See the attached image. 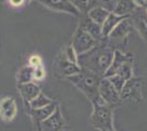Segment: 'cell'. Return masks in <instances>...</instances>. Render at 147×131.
<instances>
[{"mask_svg": "<svg viewBox=\"0 0 147 131\" xmlns=\"http://www.w3.org/2000/svg\"><path fill=\"white\" fill-rule=\"evenodd\" d=\"M114 57V49L107 44L105 39L100 41L94 47L85 54L78 55L77 63L80 68L90 71L94 74L104 78L107 70L112 63Z\"/></svg>", "mask_w": 147, "mask_h": 131, "instance_id": "cell-1", "label": "cell"}, {"mask_svg": "<svg viewBox=\"0 0 147 131\" xmlns=\"http://www.w3.org/2000/svg\"><path fill=\"white\" fill-rule=\"evenodd\" d=\"M67 79L75 86L78 87L91 103L101 98L99 95V85L102 76H99L90 71L81 69V72L68 76Z\"/></svg>", "mask_w": 147, "mask_h": 131, "instance_id": "cell-2", "label": "cell"}, {"mask_svg": "<svg viewBox=\"0 0 147 131\" xmlns=\"http://www.w3.org/2000/svg\"><path fill=\"white\" fill-rule=\"evenodd\" d=\"M93 112L90 118L91 125L100 131L113 129L112 125V107H110L102 98L92 103Z\"/></svg>", "mask_w": 147, "mask_h": 131, "instance_id": "cell-3", "label": "cell"}, {"mask_svg": "<svg viewBox=\"0 0 147 131\" xmlns=\"http://www.w3.org/2000/svg\"><path fill=\"white\" fill-rule=\"evenodd\" d=\"M132 29H133V25L129 18L122 20L114 27V30L109 34V36L105 38V42L114 50L120 49L125 45L127 35L129 34V32L132 31Z\"/></svg>", "mask_w": 147, "mask_h": 131, "instance_id": "cell-4", "label": "cell"}, {"mask_svg": "<svg viewBox=\"0 0 147 131\" xmlns=\"http://www.w3.org/2000/svg\"><path fill=\"white\" fill-rule=\"evenodd\" d=\"M97 43L98 41H96L89 33H87L86 31H84L81 27L78 26V29L74 34L70 45L73 46L77 55H81V54L87 53L88 50H90L92 47H94Z\"/></svg>", "mask_w": 147, "mask_h": 131, "instance_id": "cell-5", "label": "cell"}, {"mask_svg": "<svg viewBox=\"0 0 147 131\" xmlns=\"http://www.w3.org/2000/svg\"><path fill=\"white\" fill-rule=\"evenodd\" d=\"M99 95L110 107L117 106L122 103L120 93L115 90V87L112 85V83L107 78H102L100 81Z\"/></svg>", "mask_w": 147, "mask_h": 131, "instance_id": "cell-6", "label": "cell"}, {"mask_svg": "<svg viewBox=\"0 0 147 131\" xmlns=\"http://www.w3.org/2000/svg\"><path fill=\"white\" fill-rule=\"evenodd\" d=\"M142 80L141 79H135L131 78L124 84L122 91L120 93L121 100H135V102H141L142 93H141Z\"/></svg>", "mask_w": 147, "mask_h": 131, "instance_id": "cell-7", "label": "cell"}, {"mask_svg": "<svg viewBox=\"0 0 147 131\" xmlns=\"http://www.w3.org/2000/svg\"><path fill=\"white\" fill-rule=\"evenodd\" d=\"M37 1L46 8H49L54 11L71 14L77 18H80V15H81V13L74 6L73 1H70V0H37Z\"/></svg>", "mask_w": 147, "mask_h": 131, "instance_id": "cell-8", "label": "cell"}, {"mask_svg": "<svg viewBox=\"0 0 147 131\" xmlns=\"http://www.w3.org/2000/svg\"><path fill=\"white\" fill-rule=\"evenodd\" d=\"M55 70L56 73L64 78H68L74 74H77L81 72V68L77 63H73L63 54L61 56L57 58L55 63Z\"/></svg>", "mask_w": 147, "mask_h": 131, "instance_id": "cell-9", "label": "cell"}, {"mask_svg": "<svg viewBox=\"0 0 147 131\" xmlns=\"http://www.w3.org/2000/svg\"><path fill=\"white\" fill-rule=\"evenodd\" d=\"M131 23L135 27L141 36L147 42V10L146 8L137 7L129 17Z\"/></svg>", "mask_w": 147, "mask_h": 131, "instance_id": "cell-10", "label": "cell"}, {"mask_svg": "<svg viewBox=\"0 0 147 131\" xmlns=\"http://www.w3.org/2000/svg\"><path fill=\"white\" fill-rule=\"evenodd\" d=\"M79 27H81L84 31L89 33L92 37L96 41H103L104 38L102 36V29L101 25L96 23L94 21H92L87 14H81L80 15V22H79Z\"/></svg>", "mask_w": 147, "mask_h": 131, "instance_id": "cell-11", "label": "cell"}, {"mask_svg": "<svg viewBox=\"0 0 147 131\" xmlns=\"http://www.w3.org/2000/svg\"><path fill=\"white\" fill-rule=\"evenodd\" d=\"M17 104L13 97H5L0 100V117L3 121H12L17 116Z\"/></svg>", "mask_w": 147, "mask_h": 131, "instance_id": "cell-12", "label": "cell"}, {"mask_svg": "<svg viewBox=\"0 0 147 131\" xmlns=\"http://www.w3.org/2000/svg\"><path fill=\"white\" fill-rule=\"evenodd\" d=\"M63 125H64V120L58 107L49 118L38 124L41 131H59Z\"/></svg>", "mask_w": 147, "mask_h": 131, "instance_id": "cell-13", "label": "cell"}, {"mask_svg": "<svg viewBox=\"0 0 147 131\" xmlns=\"http://www.w3.org/2000/svg\"><path fill=\"white\" fill-rule=\"evenodd\" d=\"M18 87L19 91H20V94L23 97V100L25 102H28L29 104H30L31 100H33L38 94L41 93L40 87L37 86L35 83H32V82L24 83V84H19Z\"/></svg>", "mask_w": 147, "mask_h": 131, "instance_id": "cell-14", "label": "cell"}, {"mask_svg": "<svg viewBox=\"0 0 147 131\" xmlns=\"http://www.w3.org/2000/svg\"><path fill=\"white\" fill-rule=\"evenodd\" d=\"M124 19H126V17L117 15L115 13L110 12V14L108 15V18L105 19V21H104L103 23H102V25H101V29H102V36H103L104 39L109 36V34L114 30V27Z\"/></svg>", "mask_w": 147, "mask_h": 131, "instance_id": "cell-15", "label": "cell"}, {"mask_svg": "<svg viewBox=\"0 0 147 131\" xmlns=\"http://www.w3.org/2000/svg\"><path fill=\"white\" fill-rule=\"evenodd\" d=\"M57 107H58L57 106V103H52V104H49V105L43 107V108L31 109L30 114H31V116L33 117V119L35 120V122L40 124V122H42L43 120L49 118V116L55 112V109Z\"/></svg>", "mask_w": 147, "mask_h": 131, "instance_id": "cell-16", "label": "cell"}, {"mask_svg": "<svg viewBox=\"0 0 147 131\" xmlns=\"http://www.w3.org/2000/svg\"><path fill=\"white\" fill-rule=\"evenodd\" d=\"M136 8H137V6L135 5L133 0H119L114 10L112 12L117 14V15L129 18Z\"/></svg>", "mask_w": 147, "mask_h": 131, "instance_id": "cell-17", "label": "cell"}, {"mask_svg": "<svg viewBox=\"0 0 147 131\" xmlns=\"http://www.w3.org/2000/svg\"><path fill=\"white\" fill-rule=\"evenodd\" d=\"M109 14H110V11H109V10H107L103 7L98 6V7H96V8H93L92 10H90L87 15H88L92 21H94L96 23L102 25V23L105 21V19L108 18Z\"/></svg>", "mask_w": 147, "mask_h": 131, "instance_id": "cell-18", "label": "cell"}, {"mask_svg": "<svg viewBox=\"0 0 147 131\" xmlns=\"http://www.w3.org/2000/svg\"><path fill=\"white\" fill-rule=\"evenodd\" d=\"M73 3L81 14H88L93 8L100 6L99 0H74Z\"/></svg>", "mask_w": 147, "mask_h": 131, "instance_id": "cell-19", "label": "cell"}, {"mask_svg": "<svg viewBox=\"0 0 147 131\" xmlns=\"http://www.w3.org/2000/svg\"><path fill=\"white\" fill-rule=\"evenodd\" d=\"M33 72H34V67H31L30 65L23 67L22 69H20V71L18 72L17 75V81L19 84H24V83H29L32 82L33 80Z\"/></svg>", "mask_w": 147, "mask_h": 131, "instance_id": "cell-20", "label": "cell"}, {"mask_svg": "<svg viewBox=\"0 0 147 131\" xmlns=\"http://www.w3.org/2000/svg\"><path fill=\"white\" fill-rule=\"evenodd\" d=\"M52 103L53 102L49 100L47 96H45L44 94L40 93L34 100H31L29 105H30L31 109H38V108H43V107L47 106V105L52 104Z\"/></svg>", "mask_w": 147, "mask_h": 131, "instance_id": "cell-21", "label": "cell"}, {"mask_svg": "<svg viewBox=\"0 0 147 131\" xmlns=\"http://www.w3.org/2000/svg\"><path fill=\"white\" fill-rule=\"evenodd\" d=\"M107 79L112 83V85L115 87V90H117V92H119V93H121V91H122L124 84L126 83V80H125V79H123L122 76H120V75H117V74L108 76Z\"/></svg>", "mask_w": 147, "mask_h": 131, "instance_id": "cell-22", "label": "cell"}, {"mask_svg": "<svg viewBox=\"0 0 147 131\" xmlns=\"http://www.w3.org/2000/svg\"><path fill=\"white\" fill-rule=\"evenodd\" d=\"M45 78V70H44L43 66H37L34 67V72H33V80L36 81H41Z\"/></svg>", "mask_w": 147, "mask_h": 131, "instance_id": "cell-23", "label": "cell"}, {"mask_svg": "<svg viewBox=\"0 0 147 131\" xmlns=\"http://www.w3.org/2000/svg\"><path fill=\"white\" fill-rule=\"evenodd\" d=\"M100 1V6L105 8L107 10H109L110 12H112L114 10V8L117 6L119 0H99Z\"/></svg>", "mask_w": 147, "mask_h": 131, "instance_id": "cell-24", "label": "cell"}, {"mask_svg": "<svg viewBox=\"0 0 147 131\" xmlns=\"http://www.w3.org/2000/svg\"><path fill=\"white\" fill-rule=\"evenodd\" d=\"M65 56L67 57L70 61H73V63H77V57H78V55L76 54V51H75V49H74L73 46H71L70 44L68 45L66 50H65Z\"/></svg>", "mask_w": 147, "mask_h": 131, "instance_id": "cell-25", "label": "cell"}, {"mask_svg": "<svg viewBox=\"0 0 147 131\" xmlns=\"http://www.w3.org/2000/svg\"><path fill=\"white\" fill-rule=\"evenodd\" d=\"M29 65L31 67H37V66H41L42 65V59L41 57L37 56V55H33L30 57L29 59Z\"/></svg>", "mask_w": 147, "mask_h": 131, "instance_id": "cell-26", "label": "cell"}, {"mask_svg": "<svg viewBox=\"0 0 147 131\" xmlns=\"http://www.w3.org/2000/svg\"><path fill=\"white\" fill-rule=\"evenodd\" d=\"M8 3L12 7H21L23 5H26L30 0H7Z\"/></svg>", "mask_w": 147, "mask_h": 131, "instance_id": "cell-27", "label": "cell"}, {"mask_svg": "<svg viewBox=\"0 0 147 131\" xmlns=\"http://www.w3.org/2000/svg\"><path fill=\"white\" fill-rule=\"evenodd\" d=\"M134 3L137 7H143V8H146V2L145 0H133Z\"/></svg>", "mask_w": 147, "mask_h": 131, "instance_id": "cell-28", "label": "cell"}, {"mask_svg": "<svg viewBox=\"0 0 147 131\" xmlns=\"http://www.w3.org/2000/svg\"><path fill=\"white\" fill-rule=\"evenodd\" d=\"M104 131H114L113 129H110V130H104Z\"/></svg>", "mask_w": 147, "mask_h": 131, "instance_id": "cell-29", "label": "cell"}, {"mask_svg": "<svg viewBox=\"0 0 147 131\" xmlns=\"http://www.w3.org/2000/svg\"><path fill=\"white\" fill-rule=\"evenodd\" d=\"M145 2H146V8H147V0H145Z\"/></svg>", "mask_w": 147, "mask_h": 131, "instance_id": "cell-30", "label": "cell"}, {"mask_svg": "<svg viewBox=\"0 0 147 131\" xmlns=\"http://www.w3.org/2000/svg\"><path fill=\"white\" fill-rule=\"evenodd\" d=\"M70 1H74V0H70Z\"/></svg>", "mask_w": 147, "mask_h": 131, "instance_id": "cell-31", "label": "cell"}, {"mask_svg": "<svg viewBox=\"0 0 147 131\" xmlns=\"http://www.w3.org/2000/svg\"><path fill=\"white\" fill-rule=\"evenodd\" d=\"M146 10H147V8H146Z\"/></svg>", "mask_w": 147, "mask_h": 131, "instance_id": "cell-32", "label": "cell"}]
</instances>
